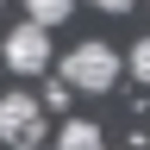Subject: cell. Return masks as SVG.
<instances>
[{
    "label": "cell",
    "instance_id": "cell-1",
    "mask_svg": "<svg viewBox=\"0 0 150 150\" xmlns=\"http://www.w3.org/2000/svg\"><path fill=\"white\" fill-rule=\"evenodd\" d=\"M56 69H63V81L75 94H112L119 75H125V56L112 50V44H100V38H88V44H75Z\"/></svg>",
    "mask_w": 150,
    "mask_h": 150
},
{
    "label": "cell",
    "instance_id": "cell-2",
    "mask_svg": "<svg viewBox=\"0 0 150 150\" xmlns=\"http://www.w3.org/2000/svg\"><path fill=\"white\" fill-rule=\"evenodd\" d=\"M44 100L38 94H0V144L6 150H38L44 138Z\"/></svg>",
    "mask_w": 150,
    "mask_h": 150
},
{
    "label": "cell",
    "instance_id": "cell-3",
    "mask_svg": "<svg viewBox=\"0 0 150 150\" xmlns=\"http://www.w3.org/2000/svg\"><path fill=\"white\" fill-rule=\"evenodd\" d=\"M0 56H6V69H19V75H44L50 69V25L19 19V25L0 38Z\"/></svg>",
    "mask_w": 150,
    "mask_h": 150
},
{
    "label": "cell",
    "instance_id": "cell-4",
    "mask_svg": "<svg viewBox=\"0 0 150 150\" xmlns=\"http://www.w3.org/2000/svg\"><path fill=\"white\" fill-rule=\"evenodd\" d=\"M56 144H63V150H100V125H94V119H69Z\"/></svg>",
    "mask_w": 150,
    "mask_h": 150
},
{
    "label": "cell",
    "instance_id": "cell-5",
    "mask_svg": "<svg viewBox=\"0 0 150 150\" xmlns=\"http://www.w3.org/2000/svg\"><path fill=\"white\" fill-rule=\"evenodd\" d=\"M25 13L38 19V25H63V19L75 13V0H25Z\"/></svg>",
    "mask_w": 150,
    "mask_h": 150
},
{
    "label": "cell",
    "instance_id": "cell-6",
    "mask_svg": "<svg viewBox=\"0 0 150 150\" xmlns=\"http://www.w3.org/2000/svg\"><path fill=\"white\" fill-rule=\"evenodd\" d=\"M125 69H131V75H138V81L150 88V38H144V44H131V56H125Z\"/></svg>",
    "mask_w": 150,
    "mask_h": 150
},
{
    "label": "cell",
    "instance_id": "cell-7",
    "mask_svg": "<svg viewBox=\"0 0 150 150\" xmlns=\"http://www.w3.org/2000/svg\"><path fill=\"white\" fill-rule=\"evenodd\" d=\"M69 94H75V88H69V81H63V75H56V81H50V88H44V112H50V106H69Z\"/></svg>",
    "mask_w": 150,
    "mask_h": 150
},
{
    "label": "cell",
    "instance_id": "cell-8",
    "mask_svg": "<svg viewBox=\"0 0 150 150\" xmlns=\"http://www.w3.org/2000/svg\"><path fill=\"white\" fill-rule=\"evenodd\" d=\"M94 6H100V13H131L138 0H94Z\"/></svg>",
    "mask_w": 150,
    "mask_h": 150
},
{
    "label": "cell",
    "instance_id": "cell-9",
    "mask_svg": "<svg viewBox=\"0 0 150 150\" xmlns=\"http://www.w3.org/2000/svg\"><path fill=\"white\" fill-rule=\"evenodd\" d=\"M0 6H6V0H0Z\"/></svg>",
    "mask_w": 150,
    "mask_h": 150
}]
</instances>
